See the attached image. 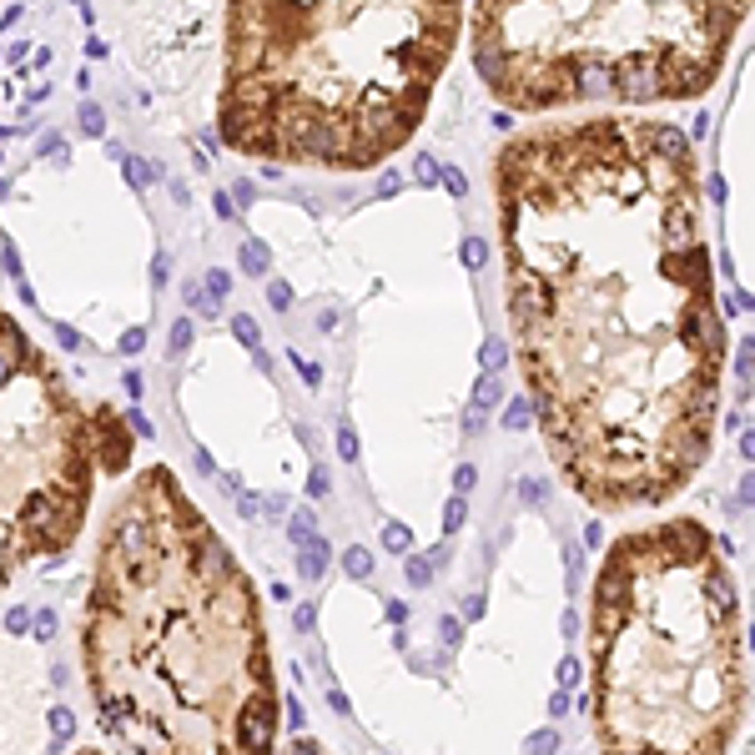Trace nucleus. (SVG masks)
Masks as SVG:
<instances>
[{"label":"nucleus","instance_id":"1","mask_svg":"<svg viewBox=\"0 0 755 755\" xmlns=\"http://www.w3.org/2000/svg\"><path fill=\"white\" fill-rule=\"evenodd\" d=\"M514 363L579 499L655 509L715 443L725 317L700 166L675 121L594 111L493 157Z\"/></svg>","mask_w":755,"mask_h":755},{"label":"nucleus","instance_id":"2","mask_svg":"<svg viewBox=\"0 0 755 755\" xmlns=\"http://www.w3.org/2000/svg\"><path fill=\"white\" fill-rule=\"evenodd\" d=\"M81 655L132 755H272L277 685L242 564L171 468H141L101 524Z\"/></svg>","mask_w":755,"mask_h":755},{"label":"nucleus","instance_id":"3","mask_svg":"<svg viewBox=\"0 0 755 755\" xmlns=\"http://www.w3.org/2000/svg\"><path fill=\"white\" fill-rule=\"evenodd\" d=\"M468 0H227L217 132L283 166L368 171L423 126Z\"/></svg>","mask_w":755,"mask_h":755},{"label":"nucleus","instance_id":"4","mask_svg":"<svg viewBox=\"0 0 755 755\" xmlns=\"http://www.w3.org/2000/svg\"><path fill=\"white\" fill-rule=\"evenodd\" d=\"M745 695V624L725 544L700 519L624 529L589 594L599 755H730Z\"/></svg>","mask_w":755,"mask_h":755},{"label":"nucleus","instance_id":"5","mask_svg":"<svg viewBox=\"0 0 755 755\" xmlns=\"http://www.w3.org/2000/svg\"><path fill=\"white\" fill-rule=\"evenodd\" d=\"M132 438L126 413L86 403L0 308V589L76 544L96 479L132 468Z\"/></svg>","mask_w":755,"mask_h":755},{"label":"nucleus","instance_id":"6","mask_svg":"<svg viewBox=\"0 0 755 755\" xmlns=\"http://www.w3.org/2000/svg\"><path fill=\"white\" fill-rule=\"evenodd\" d=\"M328 564H333V549H328V539H322V534H312L308 544L297 549V574H302V579H312V585H322V574H328Z\"/></svg>","mask_w":755,"mask_h":755},{"label":"nucleus","instance_id":"7","mask_svg":"<svg viewBox=\"0 0 755 755\" xmlns=\"http://www.w3.org/2000/svg\"><path fill=\"white\" fill-rule=\"evenodd\" d=\"M312 534H317V514H312V509H297L292 519H287V539H292V544L302 549V544H308Z\"/></svg>","mask_w":755,"mask_h":755},{"label":"nucleus","instance_id":"8","mask_svg":"<svg viewBox=\"0 0 755 755\" xmlns=\"http://www.w3.org/2000/svg\"><path fill=\"white\" fill-rule=\"evenodd\" d=\"M342 569H348L353 579H368V574H373V554L363 549V544H353L348 554H342Z\"/></svg>","mask_w":755,"mask_h":755},{"label":"nucleus","instance_id":"9","mask_svg":"<svg viewBox=\"0 0 755 755\" xmlns=\"http://www.w3.org/2000/svg\"><path fill=\"white\" fill-rule=\"evenodd\" d=\"M46 720H51V736H56V740H71V736H76V715H71L66 705H56Z\"/></svg>","mask_w":755,"mask_h":755},{"label":"nucleus","instance_id":"10","mask_svg":"<svg viewBox=\"0 0 755 755\" xmlns=\"http://www.w3.org/2000/svg\"><path fill=\"white\" fill-rule=\"evenodd\" d=\"M242 267H247L252 277H267V247H262V242H247V247H242Z\"/></svg>","mask_w":755,"mask_h":755},{"label":"nucleus","instance_id":"11","mask_svg":"<svg viewBox=\"0 0 755 755\" xmlns=\"http://www.w3.org/2000/svg\"><path fill=\"white\" fill-rule=\"evenodd\" d=\"M383 544L393 549V554H408V549H413V534H408L403 524H388V529H383Z\"/></svg>","mask_w":755,"mask_h":755},{"label":"nucleus","instance_id":"12","mask_svg":"<svg viewBox=\"0 0 755 755\" xmlns=\"http://www.w3.org/2000/svg\"><path fill=\"white\" fill-rule=\"evenodd\" d=\"M504 423L514 428V434H519V428H529V423H534V408H529V398H514V403H509V418H504Z\"/></svg>","mask_w":755,"mask_h":755},{"label":"nucleus","instance_id":"13","mask_svg":"<svg viewBox=\"0 0 755 755\" xmlns=\"http://www.w3.org/2000/svg\"><path fill=\"white\" fill-rule=\"evenodd\" d=\"M232 337H242V348L257 353V322H252L247 312H237V317H232Z\"/></svg>","mask_w":755,"mask_h":755},{"label":"nucleus","instance_id":"14","mask_svg":"<svg viewBox=\"0 0 755 755\" xmlns=\"http://www.w3.org/2000/svg\"><path fill=\"white\" fill-rule=\"evenodd\" d=\"M463 519H468V504H463V499H448V509H443V534H459Z\"/></svg>","mask_w":755,"mask_h":755},{"label":"nucleus","instance_id":"15","mask_svg":"<svg viewBox=\"0 0 755 755\" xmlns=\"http://www.w3.org/2000/svg\"><path fill=\"white\" fill-rule=\"evenodd\" d=\"M408 585H434V559H408Z\"/></svg>","mask_w":755,"mask_h":755},{"label":"nucleus","instance_id":"16","mask_svg":"<svg viewBox=\"0 0 755 755\" xmlns=\"http://www.w3.org/2000/svg\"><path fill=\"white\" fill-rule=\"evenodd\" d=\"M31 635H35V639H40V644H46V639H51V635H56V614H51V610H40V614H35V619H31Z\"/></svg>","mask_w":755,"mask_h":755},{"label":"nucleus","instance_id":"17","mask_svg":"<svg viewBox=\"0 0 755 755\" xmlns=\"http://www.w3.org/2000/svg\"><path fill=\"white\" fill-rule=\"evenodd\" d=\"M267 302H272L277 312H287V308H292V287H287V283H267Z\"/></svg>","mask_w":755,"mask_h":755},{"label":"nucleus","instance_id":"18","mask_svg":"<svg viewBox=\"0 0 755 755\" xmlns=\"http://www.w3.org/2000/svg\"><path fill=\"white\" fill-rule=\"evenodd\" d=\"M438 639L448 644V650H459V639H463V630H459V619H438Z\"/></svg>","mask_w":755,"mask_h":755},{"label":"nucleus","instance_id":"19","mask_svg":"<svg viewBox=\"0 0 755 755\" xmlns=\"http://www.w3.org/2000/svg\"><path fill=\"white\" fill-rule=\"evenodd\" d=\"M126 428H132L136 438H151V423H146V413H141V408H126Z\"/></svg>","mask_w":755,"mask_h":755},{"label":"nucleus","instance_id":"20","mask_svg":"<svg viewBox=\"0 0 755 755\" xmlns=\"http://www.w3.org/2000/svg\"><path fill=\"white\" fill-rule=\"evenodd\" d=\"M31 619H35L31 610H10V614H6V630H10V635H26V630H31Z\"/></svg>","mask_w":755,"mask_h":755},{"label":"nucleus","instance_id":"21","mask_svg":"<svg viewBox=\"0 0 755 755\" xmlns=\"http://www.w3.org/2000/svg\"><path fill=\"white\" fill-rule=\"evenodd\" d=\"M337 453L342 459H358V434L353 428H337Z\"/></svg>","mask_w":755,"mask_h":755},{"label":"nucleus","instance_id":"22","mask_svg":"<svg viewBox=\"0 0 755 755\" xmlns=\"http://www.w3.org/2000/svg\"><path fill=\"white\" fill-rule=\"evenodd\" d=\"M186 342H191V322L182 317L177 328H171V353H186Z\"/></svg>","mask_w":755,"mask_h":755},{"label":"nucleus","instance_id":"23","mask_svg":"<svg viewBox=\"0 0 755 755\" xmlns=\"http://www.w3.org/2000/svg\"><path fill=\"white\" fill-rule=\"evenodd\" d=\"M529 755H554V730H539L529 740Z\"/></svg>","mask_w":755,"mask_h":755},{"label":"nucleus","instance_id":"24","mask_svg":"<svg viewBox=\"0 0 755 755\" xmlns=\"http://www.w3.org/2000/svg\"><path fill=\"white\" fill-rule=\"evenodd\" d=\"M499 363H504V348L488 337V342H484V368H488V373H499Z\"/></svg>","mask_w":755,"mask_h":755},{"label":"nucleus","instance_id":"25","mask_svg":"<svg viewBox=\"0 0 755 755\" xmlns=\"http://www.w3.org/2000/svg\"><path fill=\"white\" fill-rule=\"evenodd\" d=\"M81 126H86L91 136H101V126H106V121H101V111H96V106H81Z\"/></svg>","mask_w":755,"mask_h":755},{"label":"nucleus","instance_id":"26","mask_svg":"<svg viewBox=\"0 0 755 755\" xmlns=\"http://www.w3.org/2000/svg\"><path fill=\"white\" fill-rule=\"evenodd\" d=\"M283 755H322V750H317V740L297 736V740H287V750H283Z\"/></svg>","mask_w":755,"mask_h":755},{"label":"nucleus","instance_id":"27","mask_svg":"<svg viewBox=\"0 0 755 755\" xmlns=\"http://www.w3.org/2000/svg\"><path fill=\"white\" fill-rule=\"evenodd\" d=\"M463 262H468V267L484 262V242H479V237H468V242H463Z\"/></svg>","mask_w":755,"mask_h":755},{"label":"nucleus","instance_id":"28","mask_svg":"<svg viewBox=\"0 0 755 755\" xmlns=\"http://www.w3.org/2000/svg\"><path fill=\"white\" fill-rule=\"evenodd\" d=\"M312 619H317V610H312V604H297V619H292V624H297L302 635H312Z\"/></svg>","mask_w":755,"mask_h":755},{"label":"nucleus","instance_id":"29","mask_svg":"<svg viewBox=\"0 0 755 755\" xmlns=\"http://www.w3.org/2000/svg\"><path fill=\"white\" fill-rule=\"evenodd\" d=\"M328 488H333V484H328V473H322V468H312V479H308V493H312V499H322Z\"/></svg>","mask_w":755,"mask_h":755},{"label":"nucleus","instance_id":"30","mask_svg":"<svg viewBox=\"0 0 755 755\" xmlns=\"http://www.w3.org/2000/svg\"><path fill=\"white\" fill-rule=\"evenodd\" d=\"M283 509H287V499H283V493H267V504H262V514H267V519H283Z\"/></svg>","mask_w":755,"mask_h":755},{"label":"nucleus","instance_id":"31","mask_svg":"<svg viewBox=\"0 0 755 755\" xmlns=\"http://www.w3.org/2000/svg\"><path fill=\"white\" fill-rule=\"evenodd\" d=\"M227 287H232V283H227V272H207V292H212V297H222Z\"/></svg>","mask_w":755,"mask_h":755},{"label":"nucleus","instance_id":"32","mask_svg":"<svg viewBox=\"0 0 755 755\" xmlns=\"http://www.w3.org/2000/svg\"><path fill=\"white\" fill-rule=\"evenodd\" d=\"M121 348H126V353H141V348H146V333H141V328H132V333L121 337Z\"/></svg>","mask_w":755,"mask_h":755},{"label":"nucleus","instance_id":"33","mask_svg":"<svg viewBox=\"0 0 755 755\" xmlns=\"http://www.w3.org/2000/svg\"><path fill=\"white\" fill-rule=\"evenodd\" d=\"M574 680H579V665H574V660H564V665H559V690H569Z\"/></svg>","mask_w":755,"mask_h":755},{"label":"nucleus","instance_id":"34","mask_svg":"<svg viewBox=\"0 0 755 755\" xmlns=\"http://www.w3.org/2000/svg\"><path fill=\"white\" fill-rule=\"evenodd\" d=\"M126 171H132V182H136V186L151 182V177H146V161H136V157H126Z\"/></svg>","mask_w":755,"mask_h":755},{"label":"nucleus","instance_id":"35","mask_svg":"<svg viewBox=\"0 0 755 755\" xmlns=\"http://www.w3.org/2000/svg\"><path fill=\"white\" fill-rule=\"evenodd\" d=\"M418 177L423 182H438V161L434 157H418Z\"/></svg>","mask_w":755,"mask_h":755},{"label":"nucleus","instance_id":"36","mask_svg":"<svg viewBox=\"0 0 755 755\" xmlns=\"http://www.w3.org/2000/svg\"><path fill=\"white\" fill-rule=\"evenodd\" d=\"M287 720H292V730L302 736V725H308V715H302V705H297V700H287Z\"/></svg>","mask_w":755,"mask_h":755},{"label":"nucleus","instance_id":"37","mask_svg":"<svg viewBox=\"0 0 755 755\" xmlns=\"http://www.w3.org/2000/svg\"><path fill=\"white\" fill-rule=\"evenodd\" d=\"M237 509H242V514H247V519H257V509H262V504H257V499H252V493H237Z\"/></svg>","mask_w":755,"mask_h":755},{"label":"nucleus","instance_id":"38","mask_svg":"<svg viewBox=\"0 0 755 755\" xmlns=\"http://www.w3.org/2000/svg\"><path fill=\"white\" fill-rule=\"evenodd\" d=\"M328 705H333V710H337V715H348V695H342V690H337V685H333V690H328Z\"/></svg>","mask_w":755,"mask_h":755},{"label":"nucleus","instance_id":"39","mask_svg":"<svg viewBox=\"0 0 755 755\" xmlns=\"http://www.w3.org/2000/svg\"><path fill=\"white\" fill-rule=\"evenodd\" d=\"M453 484H459V493L473 488V468H459V473H453Z\"/></svg>","mask_w":755,"mask_h":755},{"label":"nucleus","instance_id":"40","mask_svg":"<svg viewBox=\"0 0 755 755\" xmlns=\"http://www.w3.org/2000/svg\"><path fill=\"white\" fill-rule=\"evenodd\" d=\"M81 755H96V750H81Z\"/></svg>","mask_w":755,"mask_h":755}]
</instances>
